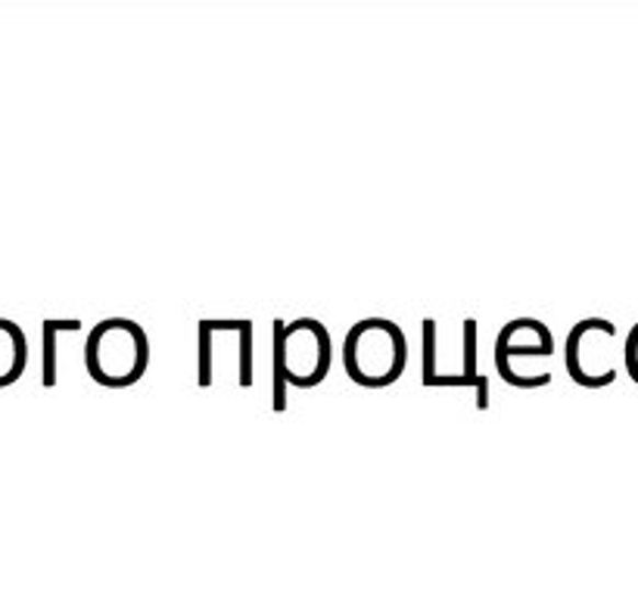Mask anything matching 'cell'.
<instances>
[{
	"mask_svg": "<svg viewBox=\"0 0 638 597\" xmlns=\"http://www.w3.org/2000/svg\"><path fill=\"white\" fill-rule=\"evenodd\" d=\"M333 367V340L318 318L274 321L271 328V407L287 411L293 389H315Z\"/></svg>",
	"mask_w": 638,
	"mask_h": 597,
	"instance_id": "1",
	"label": "cell"
},
{
	"mask_svg": "<svg viewBox=\"0 0 638 597\" xmlns=\"http://www.w3.org/2000/svg\"><path fill=\"white\" fill-rule=\"evenodd\" d=\"M150 367V336L132 318H103L84 340V370L103 389H128Z\"/></svg>",
	"mask_w": 638,
	"mask_h": 597,
	"instance_id": "2",
	"label": "cell"
},
{
	"mask_svg": "<svg viewBox=\"0 0 638 597\" xmlns=\"http://www.w3.org/2000/svg\"><path fill=\"white\" fill-rule=\"evenodd\" d=\"M346 377L362 389H387L399 383L408 367V340L389 318H362L343 340Z\"/></svg>",
	"mask_w": 638,
	"mask_h": 597,
	"instance_id": "3",
	"label": "cell"
},
{
	"mask_svg": "<svg viewBox=\"0 0 638 597\" xmlns=\"http://www.w3.org/2000/svg\"><path fill=\"white\" fill-rule=\"evenodd\" d=\"M555 355V336L539 318L508 321L492 348V365L504 383L514 389H542L551 383V370L542 367Z\"/></svg>",
	"mask_w": 638,
	"mask_h": 597,
	"instance_id": "4",
	"label": "cell"
},
{
	"mask_svg": "<svg viewBox=\"0 0 638 597\" xmlns=\"http://www.w3.org/2000/svg\"><path fill=\"white\" fill-rule=\"evenodd\" d=\"M228 348H233L237 386L255 383V330L252 321H200L196 328V383L215 386L228 370Z\"/></svg>",
	"mask_w": 638,
	"mask_h": 597,
	"instance_id": "5",
	"label": "cell"
},
{
	"mask_svg": "<svg viewBox=\"0 0 638 597\" xmlns=\"http://www.w3.org/2000/svg\"><path fill=\"white\" fill-rule=\"evenodd\" d=\"M563 365L582 389H604L617 380V328L607 318H582L567 333Z\"/></svg>",
	"mask_w": 638,
	"mask_h": 597,
	"instance_id": "6",
	"label": "cell"
},
{
	"mask_svg": "<svg viewBox=\"0 0 638 597\" xmlns=\"http://www.w3.org/2000/svg\"><path fill=\"white\" fill-rule=\"evenodd\" d=\"M29 367V340L20 324L0 318V389L13 386Z\"/></svg>",
	"mask_w": 638,
	"mask_h": 597,
	"instance_id": "7",
	"label": "cell"
},
{
	"mask_svg": "<svg viewBox=\"0 0 638 597\" xmlns=\"http://www.w3.org/2000/svg\"><path fill=\"white\" fill-rule=\"evenodd\" d=\"M477 340H480V328L474 318H467L462 324V348H465V370H462V380H465V389H474L477 392V407L486 411L492 405V386H489V374H480L477 367V358H480V348H477Z\"/></svg>",
	"mask_w": 638,
	"mask_h": 597,
	"instance_id": "8",
	"label": "cell"
},
{
	"mask_svg": "<svg viewBox=\"0 0 638 597\" xmlns=\"http://www.w3.org/2000/svg\"><path fill=\"white\" fill-rule=\"evenodd\" d=\"M81 321H44L41 324V383L44 389H54L59 380V336L78 333Z\"/></svg>",
	"mask_w": 638,
	"mask_h": 597,
	"instance_id": "9",
	"label": "cell"
},
{
	"mask_svg": "<svg viewBox=\"0 0 638 597\" xmlns=\"http://www.w3.org/2000/svg\"><path fill=\"white\" fill-rule=\"evenodd\" d=\"M623 365L629 370V377L638 383V324L629 330L626 336V346H623Z\"/></svg>",
	"mask_w": 638,
	"mask_h": 597,
	"instance_id": "10",
	"label": "cell"
}]
</instances>
